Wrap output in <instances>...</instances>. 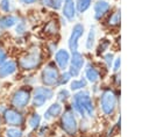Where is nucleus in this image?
Returning <instances> with one entry per match:
<instances>
[{
	"instance_id": "obj_1",
	"label": "nucleus",
	"mask_w": 149,
	"mask_h": 137,
	"mask_svg": "<svg viewBox=\"0 0 149 137\" xmlns=\"http://www.w3.org/2000/svg\"><path fill=\"white\" fill-rule=\"evenodd\" d=\"M72 109L74 113L79 114L83 117H93L94 116V106L92 98L87 91H78L73 95Z\"/></svg>"
},
{
	"instance_id": "obj_2",
	"label": "nucleus",
	"mask_w": 149,
	"mask_h": 137,
	"mask_svg": "<svg viewBox=\"0 0 149 137\" xmlns=\"http://www.w3.org/2000/svg\"><path fill=\"white\" fill-rule=\"evenodd\" d=\"M118 102H119L118 95L112 88H105L101 92L99 103H100V109L104 115L112 116L118 108Z\"/></svg>"
},
{
	"instance_id": "obj_3",
	"label": "nucleus",
	"mask_w": 149,
	"mask_h": 137,
	"mask_svg": "<svg viewBox=\"0 0 149 137\" xmlns=\"http://www.w3.org/2000/svg\"><path fill=\"white\" fill-rule=\"evenodd\" d=\"M41 62H42L41 51L37 48H35V49H31L27 55H24L23 57L20 58L19 65L22 70L30 71V70L37 68L41 65Z\"/></svg>"
},
{
	"instance_id": "obj_4",
	"label": "nucleus",
	"mask_w": 149,
	"mask_h": 137,
	"mask_svg": "<svg viewBox=\"0 0 149 137\" xmlns=\"http://www.w3.org/2000/svg\"><path fill=\"white\" fill-rule=\"evenodd\" d=\"M61 128L69 136H76L78 132V121L76 118L74 111L68 109L62 114Z\"/></svg>"
},
{
	"instance_id": "obj_5",
	"label": "nucleus",
	"mask_w": 149,
	"mask_h": 137,
	"mask_svg": "<svg viewBox=\"0 0 149 137\" xmlns=\"http://www.w3.org/2000/svg\"><path fill=\"white\" fill-rule=\"evenodd\" d=\"M59 68L55 65V63H48L41 73V80L47 87H51L58 85L59 80Z\"/></svg>"
},
{
	"instance_id": "obj_6",
	"label": "nucleus",
	"mask_w": 149,
	"mask_h": 137,
	"mask_svg": "<svg viewBox=\"0 0 149 137\" xmlns=\"http://www.w3.org/2000/svg\"><path fill=\"white\" fill-rule=\"evenodd\" d=\"M30 98H31L30 89L29 88H26V87H21V88L16 89L13 93L10 103L16 109H23L24 107L28 106V103L30 101Z\"/></svg>"
},
{
	"instance_id": "obj_7",
	"label": "nucleus",
	"mask_w": 149,
	"mask_h": 137,
	"mask_svg": "<svg viewBox=\"0 0 149 137\" xmlns=\"http://www.w3.org/2000/svg\"><path fill=\"white\" fill-rule=\"evenodd\" d=\"M52 96H54V92L51 88L44 87V86L36 87L34 91V96H33V106L40 108L44 106L45 102L50 100Z\"/></svg>"
},
{
	"instance_id": "obj_8",
	"label": "nucleus",
	"mask_w": 149,
	"mask_h": 137,
	"mask_svg": "<svg viewBox=\"0 0 149 137\" xmlns=\"http://www.w3.org/2000/svg\"><path fill=\"white\" fill-rule=\"evenodd\" d=\"M2 115H3V120H5L6 124H8V125L19 127V125H22L24 122L23 115L15 109H7L6 108L2 113Z\"/></svg>"
},
{
	"instance_id": "obj_9",
	"label": "nucleus",
	"mask_w": 149,
	"mask_h": 137,
	"mask_svg": "<svg viewBox=\"0 0 149 137\" xmlns=\"http://www.w3.org/2000/svg\"><path fill=\"white\" fill-rule=\"evenodd\" d=\"M83 35H84V26L81 23H76L72 28V31H71V35H70V38H69V42H68L69 49L72 52L78 50L79 39Z\"/></svg>"
},
{
	"instance_id": "obj_10",
	"label": "nucleus",
	"mask_w": 149,
	"mask_h": 137,
	"mask_svg": "<svg viewBox=\"0 0 149 137\" xmlns=\"http://www.w3.org/2000/svg\"><path fill=\"white\" fill-rule=\"evenodd\" d=\"M70 58H71V56H70L69 51L65 49H59L55 53V63L58 66V68H61L63 71H65L68 68V66L70 64Z\"/></svg>"
},
{
	"instance_id": "obj_11",
	"label": "nucleus",
	"mask_w": 149,
	"mask_h": 137,
	"mask_svg": "<svg viewBox=\"0 0 149 137\" xmlns=\"http://www.w3.org/2000/svg\"><path fill=\"white\" fill-rule=\"evenodd\" d=\"M94 9V19L95 20H100L101 17H104L111 9V5L105 1V0H99L94 3L93 6Z\"/></svg>"
},
{
	"instance_id": "obj_12",
	"label": "nucleus",
	"mask_w": 149,
	"mask_h": 137,
	"mask_svg": "<svg viewBox=\"0 0 149 137\" xmlns=\"http://www.w3.org/2000/svg\"><path fill=\"white\" fill-rule=\"evenodd\" d=\"M62 12H63V16L68 20V21H73L76 19V2L73 0H68L63 3L62 7Z\"/></svg>"
},
{
	"instance_id": "obj_13",
	"label": "nucleus",
	"mask_w": 149,
	"mask_h": 137,
	"mask_svg": "<svg viewBox=\"0 0 149 137\" xmlns=\"http://www.w3.org/2000/svg\"><path fill=\"white\" fill-rule=\"evenodd\" d=\"M63 111V106L61 104V102H55L49 106V108L45 110L44 113V118L47 121H50V120H54L56 117H58Z\"/></svg>"
},
{
	"instance_id": "obj_14",
	"label": "nucleus",
	"mask_w": 149,
	"mask_h": 137,
	"mask_svg": "<svg viewBox=\"0 0 149 137\" xmlns=\"http://www.w3.org/2000/svg\"><path fill=\"white\" fill-rule=\"evenodd\" d=\"M17 66L16 63L13 60H8L5 62L3 64L0 65V78H6L8 75H12L15 71H16Z\"/></svg>"
},
{
	"instance_id": "obj_15",
	"label": "nucleus",
	"mask_w": 149,
	"mask_h": 137,
	"mask_svg": "<svg viewBox=\"0 0 149 137\" xmlns=\"http://www.w3.org/2000/svg\"><path fill=\"white\" fill-rule=\"evenodd\" d=\"M84 64H85V59H84L83 55L80 52H78V51H73L72 56L70 58V66H72L73 68L80 71L83 68Z\"/></svg>"
},
{
	"instance_id": "obj_16",
	"label": "nucleus",
	"mask_w": 149,
	"mask_h": 137,
	"mask_svg": "<svg viewBox=\"0 0 149 137\" xmlns=\"http://www.w3.org/2000/svg\"><path fill=\"white\" fill-rule=\"evenodd\" d=\"M85 79L86 81H90L91 84H97L100 80V73L95 67L88 65L85 68Z\"/></svg>"
},
{
	"instance_id": "obj_17",
	"label": "nucleus",
	"mask_w": 149,
	"mask_h": 137,
	"mask_svg": "<svg viewBox=\"0 0 149 137\" xmlns=\"http://www.w3.org/2000/svg\"><path fill=\"white\" fill-rule=\"evenodd\" d=\"M17 19L13 15H6V16H2L0 17V28H3V29H8V28H12L13 26H15L17 23Z\"/></svg>"
},
{
	"instance_id": "obj_18",
	"label": "nucleus",
	"mask_w": 149,
	"mask_h": 137,
	"mask_svg": "<svg viewBox=\"0 0 149 137\" xmlns=\"http://www.w3.org/2000/svg\"><path fill=\"white\" fill-rule=\"evenodd\" d=\"M120 20H121V14L120 10H114L107 19V24L109 27H119L120 26Z\"/></svg>"
},
{
	"instance_id": "obj_19",
	"label": "nucleus",
	"mask_w": 149,
	"mask_h": 137,
	"mask_svg": "<svg viewBox=\"0 0 149 137\" xmlns=\"http://www.w3.org/2000/svg\"><path fill=\"white\" fill-rule=\"evenodd\" d=\"M86 85H87V81H86L85 78L74 79V80H72V81L70 82V88H71V91H76V92H78V91L84 89V88L86 87Z\"/></svg>"
},
{
	"instance_id": "obj_20",
	"label": "nucleus",
	"mask_w": 149,
	"mask_h": 137,
	"mask_svg": "<svg viewBox=\"0 0 149 137\" xmlns=\"http://www.w3.org/2000/svg\"><path fill=\"white\" fill-rule=\"evenodd\" d=\"M95 35H97V33H95V28H94V27H91L90 33H88V35H87L86 44H85L87 50H91V49L93 48V45H94V43H95Z\"/></svg>"
},
{
	"instance_id": "obj_21",
	"label": "nucleus",
	"mask_w": 149,
	"mask_h": 137,
	"mask_svg": "<svg viewBox=\"0 0 149 137\" xmlns=\"http://www.w3.org/2000/svg\"><path fill=\"white\" fill-rule=\"evenodd\" d=\"M91 0H77L76 9L78 13H84L91 7Z\"/></svg>"
},
{
	"instance_id": "obj_22",
	"label": "nucleus",
	"mask_w": 149,
	"mask_h": 137,
	"mask_svg": "<svg viewBox=\"0 0 149 137\" xmlns=\"http://www.w3.org/2000/svg\"><path fill=\"white\" fill-rule=\"evenodd\" d=\"M28 123H29V127L31 129H37L40 127V124H41V116H40V114H37V113L31 114V116L29 117V122Z\"/></svg>"
},
{
	"instance_id": "obj_23",
	"label": "nucleus",
	"mask_w": 149,
	"mask_h": 137,
	"mask_svg": "<svg viewBox=\"0 0 149 137\" xmlns=\"http://www.w3.org/2000/svg\"><path fill=\"white\" fill-rule=\"evenodd\" d=\"M69 98H70V92L66 88H62V89L58 91V93H57V100H58V102L64 103V102L68 101Z\"/></svg>"
},
{
	"instance_id": "obj_24",
	"label": "nucleus",
	"mask_w": 149,
	"mask_h": 137,
	"mask_svg": "<svg viewBox=\"0 0 149 137\" xmlns=\"http://www.w3.org/2000/svg\"><path fill=\"white\" fill-rule=\"evenodd\" d=\"M6 137H22V131L17 128H8L5 130Z\"/></svg>"
},
{
	"instance_id": "obj_25",
	"label": "nucleus",
	"mask_w": 149,
	"mask_h": 137,
	"mask_svg": "<svg viewBox=\"0 0 149 137\" xmlns=\"http://www.w3.org/2000/svg\"><path fill=\"white\" fill-rule=\"evenodd\" d=\"M44 30H45V33H48V34H51V35H54V34H56V33H57V30H58V27H57L56 22L51 21V22H49V23H48V24L45 26Z\"/></svg>"
},
{
	"instance_id": "obj_26",
	"label": "nucleus",
	"mask_w": 149,
	"mask_h": 137,
	"mask_svg": "<svg viewBox=\"0 0 149 137\" xmlns=\"http://www.w3.org/2000/svg\"><path fill=\"white\" fill-rule=\"evenodd\" d=\"M15 30H16V34H17V35H22V34H24L26 30H27V24H26V22H24V21H20V22L17 21Z\"/></svg>"
},
{
	"instance_id": "obj_27",
	"label": "nucleus",
	"mask_w": 149,
	"mask_h": 137,
	"mask_svg": "<svg viewBox=\"0 0 149 137\" xmlns=\"http://www.w3.org/2000/svg\"><path fill=\"white\" fill-rule=\"evenodd\" d=\"M71 78H72V77L70 75V73H69L68 71H64V73H62V74L59 75L58 84H59V85H65V84H68V82L70 81Z\"/></svg>"
},
{
	"instance_id": "obj_28",
	"label": "nucleus",
	"mask_w": 149,
	"mask_h": 137,
	"mask_svg": "<svg viewBox=\"0 0 149 137\" xmlns=\"http://www.w3.org/2000/svg\"><path fill=\"white\" fill-rule=\"evenodd\" d=\"M113 58H114V56L111 52H107L106 55H104V62H105V64L108 68H111V66L113 64Z\"/></svg>"
},
{
	"instance_id": "obj_29",
	"label": "nucleus",
	"mask_w": 149,
	"mask_h": 137,
	"mask_svg": "<svg viewBox=\"0 0 149 137\" xmlns=\"http://www.w3.org/2000/svg\"><path fill=\"white\" fill-rule=\"evenodd\" d=\"M0 8L5 13H9L10 12V1L9 0H1L0 1Z\"/></svg>"
},
{
	"instance_id": "obj_30",
	"label": "nucleus",
	"mask_w": 149,
	"mask_h": 137,
	"mask_svg": "<svg viewBox=\"0 0 149 137\" xmlns=\"http://www.w3.org/2000/svg\"><path fill=\"white\" fill-rule=\"evenodd\" d=\"M108 46H109V41H107V39H102V41L100 42L99 48H98V53H100V52H102V51L107 50V48H108Z\"/></svg>"
},
{
	"instance_id": "obj_31",
	"label": "nucleus",
	"mask_w": 149,
	"mask_h": 137,
	"mask_svg": "<svg viewBox=\"0 0 149 137\" xmlns=\"http://www.w3.org/2000/svg\"><path fill=\"white\" fill-rule=\"evenodd\" d=\"M120 65H121V60H120V57H118V58H115V60H114L113 64H112V66H113V71H114V72H119V70H120Z\"/></svg>"
},
{
	"instance_id": "obj_32",
	"label": "nucleus",
	"mask_w": 149,
	"mask_h": 137,
	"mask_svg": "<svg viewBox=\"0 0 149 137\" xmlns=\"http://www.w3.org/2000/svg\"><path fill=\"white\" fill-rule=\"evenodd\" d=\"M6 58H7V53H6V51H5L2 48H0V65L3 64V63L6 62Z\"/></svg>"
},
{
	"instance_id": "obj_33",
	"label": "nucleus",
	"mask_w": 149,
	"mask_h": 137,
	"mask_svg": "<svg viewBox=\"0 0 149 137\" xmlns=\"http://www.w3.org/2000/svg\"><path fill=\"white\" fill-rule=\"evenodd\" d=\"M41 2L47 6V7H51L52 8V5H54V0H41Z\"/></svg>"
},
{
	"instance_id": "obj_34",
	"label": "nucleus",
	"mask_w": 149,
	"mask_h": 137,
	"mask_svg": "<svg viewBox=\"0 0 149 137\" xmlns=\"http://www.w3.org/2000/svg\"><path fill=\"white\" fill-rule=\"evenodd\" d=\"M19 1L23 5H31V3H35L37 0H19Z\"/></svg>"
},
{
	"instance_id": "obj_35",
	"label": "nucleus",
	"mask_w": 149,
	"mask_h": 137,
	"mask_svg": "<svg viewBox=\"0 0 149 137\" xmlns=\"http://www.w3.org/2000/svg\"><path fill=\"white\" fill-rule=\"evenodd\" d=\"M55 49H56V44H55V43H52V44L50 45V52H54V51H55Z\"/></svg>"
},
{
	"instance_id": "obj_36",
	"label": "nucleus",
	"mask_w": 149,
	"mask_h": 137,
	"mask_svg": "<svg viewBox=\"0 0 149 137\" xmlns=\"http://www.w3.org/2000/svg\"><path fill=\"white\" fill-rule=\"evenodd\" d=\"M59 1H61V3H64V2H65V1H68V0H59Z\"/></svg>"
},
{
	"instance_id": "obj_37",
	"label": "nucleus",
	"mask_w": 149,
	"mask_h": 137,
	"mask_svg": "<svg viewBox=\"0 0 149 137\" xmlns=\"http://www.w3.org/2000/svg\"><path fill=\"white\" fill-rule=\"evenodd\" d=\"M59 137H64V136H59Z\"/></svg>"
}]
</instances>
